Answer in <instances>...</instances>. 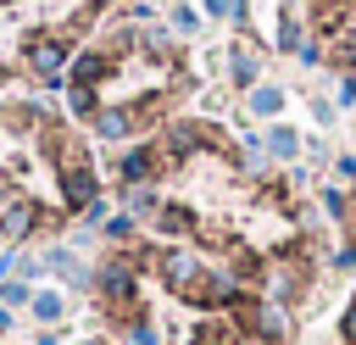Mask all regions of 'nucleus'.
<instances>
[{"label": "nucleus", "mask_w": 356, "mask_h": 345, "mask_svg": "<svg viewBox=\"0 0 356 345\" xmlns=\"http://www.w3.org/2000/svg\"><path fill=\"white\" fill-rule=\"evenodd\" d=\"M17 300H28V289H22V284H6V289H0V306H17Z\"/></svg>", "instance_id": "27"}, {"label": "nucleus", "mask_w": 356, "mask_h": 345, "mask_svg": "<svg viewBox=\"0 0 356 345\" xmlns=\"http://www.w3.org/2000/svg\"><path fill=\"white\" fill-rule=\"evenodd\" d=\"M128 211H139V217H145V211H156V195H150L145 184H139V189H128Z\"/></svg>", "instance_id": "17"}, {"label": "nucleus", "mask_w": 356, "mask_h": 345, "mask_svg": "<svg viewBox=\"0 0 356 345\" xmlns=\"http://www.w3.org/2000/svg\"><path fill=\"white\" fill-rule=\"evenodd\" d=\"M156 273H161V284H167L172 295H189V289L200 284L206 262H200L195 250H156Z\"/></svg>", "instance_id": "1"}, {"label": "nucleus", "mask_w": 356, "mask_h": 345, "mask_svg": "<svg viewBox=\"0 0 356 345\" xmlns=\"http://www.w3.org/2000/svg\"><path fill=\"white\" fill-rule=\"evenodd\" d=\"M106 72H111V56H100V50H83V56L72 61V83H78V89H95Z\"/></svg>", "instance_id": "6"}, {"label": "nucleus", "mask_w": 356, "mask_h": 345, "mask_svg": "<svg viewBox=\"0 0 356 345\" xmlns=\"http://www.w3.org/2000/svg\"><path fill=\"white\" fill-rule=\"evenodd\" d=\"M28 306H33V317H39V323H56V317H61V312H67V300H61V295H56V289H44V295H33V300H28Z\"/></svg>", "instance_id": "15"}, {"label": "nucleus", "mask_w": 356, "mask_h": 345, "mask_svg": "<svg viewBox=\"0 0 356 345\" xmlns=\"http://www.w3.org/2000/svg\"><path fill=\"white\" fill-rule=\"evenodd\" d=\"M95 134H100V139H128V134H134V111H122V106L95 111Z\"/></svg>", "instance_id": "9"}, {"label": "nucleus", "mask_w": 356, "mask_h": 345, "mask_svg": "<svg viewBox=\"0 0 356 345\" xmlns=\"http://www.w3.org/2000/svg\"><path fill=\"white\" fill-rule=\"evenodd\" d=\"M295 56H300V61H306V67H317V61H323V50H317V39H306V45H300V50H295Z\"/></svg>", "instance_id": "26"}, {"label": "nucleus", "mask_w": 356, "mask_h": 345, "mask_svg": "<svg viewBox=\"0 0 356 345\" xmlns=\"http://www.w3.org/2000/svg\"><path fill=\"white\" fill-rule=\"evenodd\" d=\"M206 11H211V17H245L239 0H206Z\"/></svg>", "instance_id": "21"}, {"label": "nucleus", "mask_w": 356, "mask_h": 345, "mask_svg": "<svg viewBox=\"0 0 356 345\" xmlns=\"http://www.w3.org/2000/svg\"><path fill=\"white\" fill-rule=\"evenodd\" d=\"M334 267H339V273H356V245H339V250H334Z\"/></svg>", "instance_id": "23"}, {"label": "nucleus", "mask_w": 356, "mask_h": 345, "mask_svg": "<svg viewBox=\"0 0 356 345\" xmlns=\"http://www.w3.org/2000/svg\"><path fill=\"white\" fill-rule=\"evenodd\" d=\"M67 100H72V111H83V117L95 111V89H78V83H72V89H67Z\"/></svg>", "instance_id": "18"}, {"label": "nucleus", "mask_w": 356, "mask_h": 345, "mask_svg": "<svg viewBox=\"0 0 356 345\" xmlns=\"http://www.w3.org/2000/svg\"><path fill=\"white\" fill-rule=\"evenodd\" d=\"M200 145H206V128H200V122H172V128H167V156L184 161V156H195Z\"/></svg>", "instance_id": "5"}, {"label": "nucleus", "mask_w": 356, "mask_h": 345, "mask_svg": "<svg viewBox=\"0 0 356 345\" xmlns=\"http://www.w3.org/2000/svg\"><path fill=\"white\" fill-rule=\"evenodd\" d=\"M117 172H122V184H128V189H139V184H145V178L156 172V150H150V145H139V150H128Z\"/></svg>", "instance_id": "7"}, {"label": "nucleus", "mask_w": 356, "mask_h": 345, "mask_svg": "<svg viewBox=\"0 0 356 345\" xmlns=\"http://www.w3.org/2000/svg\"><path fill=\"white\" fill-rule=\"evenodd\" d=\"M0 206H6V195H0Z\"/></svg>", "instance_id": "32"}, {"label": "nucleus", "mask_w": 356, "mask_h": 345, "mask_svg": "<svg viewBox=\"0 0 356 345\" xmlns=\"http://www.w3.org/2000/svg\"><path fill=\"white\" fill-rule=\"evenodd\" d=\"M156 228L161 234H195V217L184 206H156Z\"/></svg>", "instance_id": "12"}, {"label": "nucleus", "mask_w": 356, "mask_h": 345, "mask_svg": "<svg viewBox=\"0 0 356 345\" xmlns=\"http://www.w3.org/2000/svg\"><path fill=\"white\" fill-rule=\"evenodd\" d=\"M61 61H67V45H61V39H33V45H28V67H33V72L56 78Z\"/></svg>", "instance_id": "4"}, {"label": "nucleus", "mask_w": 356, "mask_h": 345, "mask_svg": "<svg viewBox=\"0 0 356 345\" xmlns=\"http://www.w3.org/2000/svg\"><path fill=\"white\" fill-rule=\"evenodd\" d=\"M228 72H234V83H256V72H261V56H256L250 45H234V56H228Z\"/></svg>", "instance_id": "10"}, {"label": "nucleus", "mask_w": 356, "mask_h": 345, "mask_svg": "<svg viewBox=\"0 0 356 345\" xmlns=\"http://www.w3.org/2000/svg\"><path fill=\"white\" fill-rule=\"evenodd\" d=\"M339 339H345V345H356V300L339 312Z\"/></svg>", "instance_id": "19"}, {"label": "nucleus", "mask_w": 356, "mask_h": 345, "mask_svg": "<svg viewBox=\"0 0 356 345\" xmlns=\"http://www.w3.org/2000/svg\"><path fill=\"white\" fill-rule=\"evenodd\" d=\"M33 223H39V211H33L28 200H22V206H6V217H0V228H11V234H28Z\"/></svg>", "instance_id": "14"}, {"label": "nucleus", "mask_w": 356, "mask_h": 345, "mask_svg": "<svg viewBox=\"0 0 356 345\" xmlns=\"http://www.w3.org/2000/svg\"><path fill=\"white\" fill-rule=\"evenodd\" d=\"M106 234H111V239H128V234H134V217H111Z\"/></svg>", "instance_id": "24"}, {"label": "nucleus", "mask_w": 356, "mask_h": 345, "mask_svg": "<svg viewBox=\"0 0 356 345\" xmlns=\"http://www.w3.org/2000/svg\"><path fill=\"white\" fill-rule=\"evenodd\" d=\"M0 328H6V306H0Z\"/></svg>", "instance_id": "30"}, {"label": "nucleus", "mask_w": 356, "mask_h": 345, "mask_svg": "<svg viewBox=\"0 0 356 345\" xmlns=\"http://www.w3.org/2000/svg\"><path fill=\"white\" fill-rule=\"evenodd\" d=\"M261 145H267V156H273V161H295V156H300V134H295V128H284V122H273Z\"/></svg>", "instance_id": "8"}, {"label": "nucleus", "mask_w": 356, "mask_h": 345, "mask_svg": "<svg viewBox=\"0 0 356 345\" xmlns=\"http://www.w3.org/2000/svg\"><path fill=\"white\" fill-rule=\"evenodd\" d=\"M334 172H339L345 184H356V156H339V161H334Z\"/></svg>", "instance_id": "28"}, {"label": "nucleus", "mask_w": 356, "mask_h": 345, "mask_svg": "<svg viewBox=\"0 0 356 345\" xmlns=\"http://www.w3.org/2000/svg\"><path fill=\"white\" fill-rule=\"evenodd\" d=\"M195 22H200V17H195L189 6H178V11H172V28H178V33H195Z\"/></svg>", "instance_id": "22"}, {"label": "nucleus", "mask_w": 356, "mask_h": 345, "mask_svg": "<svg viewBox=\"0 0 356 345\" xmlns=\"http://www.w3.org/2000/svg\"><path fill=\"white\" fill-rule=\"evenodd\" d=\"M95 289L111 300V306H134V289H139V267L128 256H111L100 273H95Z\"/></svg>", "instance_id": "3"}, {"label": "nucleus", "mask_w": 356, "mask_h": 345, "mask_svg": "<svg viewBox=\"0 0 356 345\" xmlns=\"http://www.w3.org/2000/svg\"><path fill=\"white\" fill-rule=\"evenodd\" d=\"M83 345H106V339H83Z\"/></svg>", "instance_id": "31"}, {"label": "nucleus", "mask_w": 356, "mask_h": 345, "mask_svg": "<svg viewBox=\"0 0 356 345\" xmlns=\"http://www.w3.org/2000/svg\"><path fill=\"white\" fill-rule=\"evenodd\" d=\"M44 267H56L67 284H89V273H83V267H78V256H67V250H50V256H44Z\"/></svg>", "instance_id": "13"}, {"label": "nucleus", "mask_w": 356, "mask_h": 345, "mask_svg": "<svg viewBox=\"0 0 356 345\" xmlns=\"http://www.w3.org/2000/svg\"><path fill=\"white\" fill-rule=\"evenodd\" d=\"M61 195L67 206H95V172L78 156V145H61Z\"/></svg>", "instance_id": "2"}, {"label": "nucleus", "mask_w": 356, "mask_h": 345, "mask_svg": "<svg viewBox=\"0 0 356 345\" xmlns=\"http://www.w3.org/2000/svg\"><path fill=\"white\" fill-rule=\"evenodd\" d=\"M128 345H161V334H156L145 317H134V323H128Z\"/></svg>", "instance_id": "16"}, {"label": "nucleus", "mask_w": 356, "mask_h": 345, "mask_svg": "<svg viewBox=\"0 0 356 345\" xmlns=\"http://www.w3.org/2000/svg\"><path fill=\"white\" fill-rule=\"evenodd\" d=\"M323 211L328 217H345V189H323Z\"/></svg>", "instance_id": "20"}, {"label": "nucleus", "mask_w": 356, "mask_h": 345, "mask_svg": "<svg viewBox=\"0 0 356 345\" xmlns=\"http://www.w3.org/2000/svg\"><path fill=\"white\" fill-rule=\"evenodd\" d=\"M339 106H356V72L339 78Z\"/></svg>", "instance_id": "25"}, {"label": "nucleus", "mask_w": 356, "mask_h": 345, "mask_svg": "<svg viewBox=\"0 0 356 345\" xmlns=\"http://www.w3.org/2000/svg\"><path fill=\"white\" fill-rule=\"evenodd\" d=\"M250 111H256V117H278V111H284V89H278V83H256V89H250Z\"/></svg>", "instance_id": "11"}, {"label": "nucleus", "mask_w": 356, "mask_h": 345, "mask_svg": "<svg viewBox=\"0 0 356 345\" xmlns=\"http://www.w3.org/2000/svg\"><path fill=\"white\" fill-rule=\"evenodd\" d=\"M317 6H328V11H339V6H350V0H317Z\"/></svg>", "instance_id": "29"}]
</instances>
